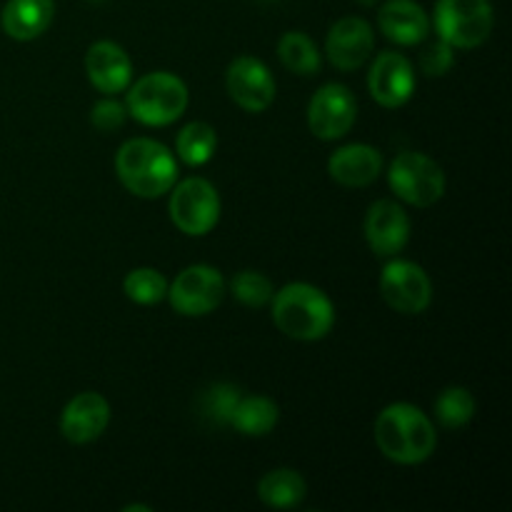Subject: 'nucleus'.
<instances>
[{
  "instance_id": "obj_10",
  "label": "nucleus",
  "mask_w": 512,
  "mask_h": 512,
  "mask_svg": "<svg viewBox=\"0 0 512 512\" xmlns=\"http://www.w3.org/2000/svg\"><path fill=\"white\" fill-rule=\"evenodd\" d=\"M358 103L345 85L328 83L313 95L308 105V125L320 140H338L353 128Z\"/></svg>"
},
{
  "instance_id": "obj_18",
  "label": "nucleus",
  "mask_w": 512,
  "mask_h": 512,
  "mask_svg": "<svg viewBox=\"0 0 512 512\" xmlns=\"http://www.w3.org/2000/svg\"><path fill=\"white\" fill-rule=\"evenodd\" d=\"M385 38L398 45H418L430 35V18L415 0H388L378 13Z\"/></svg>"
},
{
  "instance_id": "obj_3",
  "label": "nucleus",
  "mask_w": 512,
  "mask_h": 512,
  "mask_svg": "<svg viewBox=\"0 0 512 512\" xmlns=\"http://www.w3.org/2000/svg\"><path fill=\"white\" fill-rule=\"evenodd\" d=\"M273 320L288 338L313 343L330 333L335 308L328 295L315 285L290 283L273 293Z\"/></svg>"
},
{
  "instance_id": "obj_19",
  "label": "nucleus",
  "mask_w": 512,
  "mask_h": 512,
  "mask_svg": "<svg viewBox=\"0 0 512 512\" xmlns=\"http://www.w3.org/2000/svg\"><path fill=\"white\" fill-rule=\"evenodd\" d=\"M53 15V0H8L0 13V23L5 35L13 40H35L50 28Z\"/></svg>"
},
{
  "instance_id": "obj_17",
  "label": "nucleus",
  "mask_w": 512,
  "mask_h": 512,
  "mask_svg": "<svg viewBox=\"0 0 512 512\" xmlns=\"http://www.w3.org/2000/svg\"><path fill=\"white\" fill-rule=\"evenodd\" d=\"M328 173L345 188H365L383 173V155L373 145H345L328 160Z\"/></svg>"
},
{
  "instance_id": "obj_16",
  "label": "nucleus",
  "mask_w": 512,
  "mask_h": 512,
  "mask_svg": "<svg viewBox=\"0 0 512 512\" xmlns=\"http://www.w3.org/2000/svg\"><path fill=\"white\" fill-rule=\"evenodd\" d=\"M85 73L100 93L115 95L128 90L130 80H133V63L118 43L100 40V43L90 45L88 55H85Z\"/></svg>"
},
{
  "instance_id": "obj_8",
  "label": "nucleus",
  "mask_w": 512,
  "mask_h": 512,
  "mask_svg": "<svg viewBox=\"0 0 512 512\" xmlns=\"http://www.w3.org/2000/svg\"><path fill=\"white\" fill-rule=\"evenodd\" d=\"M223 295V275L210 265H190L183 273H178V278L168 288L170 303L185 318H200V315L213 313L223 303Z\"/></svg>"
},
{
  "instance_id": "obj_31",
  "label": "nucleus",
  "mask_w": 512,
  "mask_h": 512,
  "mask_svg": "<svg viewBox=\"0 0 512 512\" xmlns=\"http://www.w3.org/2000/svg\"><path fill=\"white\" fill-rule=\"evenodd\" d=\"M358 3L365 5V8H370V5H375V3H378V0H358Z\"/></svg>"
},
{
  "instance_id": "obj_27",
  "label": "nucleus",
  "mask_w": 512,
  "mask_h": 512,
  "mask_svg": "<svg viewBox=\"0 0 512 512\" xmlns=\"http://www.w3.org/2000/svg\"><path fill=\"white\" fill-rule=\"evenodd\" d=\"M273 283L258 270H243L233 278V295L248 308H263L273 300Z\"/></svg>"
},
{
  "instance_id": "obj_22",
  "label": "nucleus",
  "mask_w": 512,
  "mask_h": 512,
  "mask_svg": "<svg viewBox=\"0 0 512 512\" xmlns=\"http://www.w3.org/2000/svg\"><path fill=\"white\" fill-rule=\"evenodd\" d=\"M278 55L288 70L298 75H315L320 70V53L313 40L300 30H290L280 38Z\"/></svg>"
},
{
  "instance_id": "obj_13",
  "label": "nucleus",
  "mask_w": 512,
  "mask_h": 512,
  "mask_svg": "<svg viewBox=\"0 0 512 512\" xmlns=\"http://www.w3.org/2000/svg\"><path fill=\"white\" fill-rule=\"evenodd\" d=\"M365 240L380 258H393L408 245L410 218L393 200H378L365 215Z\"/></svg>"
},
{
  "instance_id": "obj_4",
  "label": "nucleus",
  "mask_w": 512,
  "mask_h": 512,
  "mask_svg": "<svg viewBox=\"0 0 512 512\" xmlns=\"http://www.w3.org/2000/svg\"><path fill=\"white\" fill-rule=\"evenodd\" d=\"M188 108V88L183 80L173 73H150L143 75L125 95V110L138 123L170 125L180 118Z\"/></svg>"
},
{
  "instance_id": "obj_1",
  "label": "nucleus",
  "mask_w": 512,
  "mask_h": 512,
  "mask_svg": "<svg viewBox=\"0 0 512 512\" xmlns=\"http://www.w3.org/2000/svg\"><path fill=\"white\" fill-rule=\"evenodd\" d=\"M375 443L393 463L418 465L435 453L438 435L423 410L408 403H393L375 420Z\"/></svg>"
},
{
  "instance_id": "obj_15",
  "label": "nucleus",
  "mask_w": 512,
  "mask_h": 512,
  "mask_svg": "<svg viewBox=\"0 0 512 512\" xmlns=\"http://www.w3.org/2000/svg\"><path fill=\"white\" fill-rule=\"evenodd\" d=\"M375 45L373 28L363 18H340L325 40L328 60L338 70H358L370 58Z\"/></svg>"
},
{
  "instance_id": "obj_7",
  "label": "nucleus",
  "mask_w": 512,
  "mask_h": 512,
  "mask_svg": "<svg viewBox=\"0 0 512 512\" xmlns=\"http://www.w3.org/2000/svg\"><path fill=\"white\" fill-rule=\"evenodd\" d=\"M170 220L185 235H208L218 225L220 198L205 178H188L170 195Z\"/></svg>"
},
{
  "instance_id": "obj_30",
  "label": "nucleus",
  "mask_w": 512,
  "mask_h": 512,
  "mask_svg": "<svg viewBox=\"0 0 512 512\" xmlns=\"http://www.w3.org/2000/svg\"><path fill=\"white\" fill-rule=\"evenodd\" d=\"M125 512H133V510H143V512H153L148 508V505H128V508H123Z\"/></svg>"
},
{
  "instance_id": "obj_26",
  "label": "nucleus",
  "mask_w": 512,
  "mask_h": 512,
  "mask_svg": "<svg viewBox=\"0 0 512 512\" xmlns=\"http://www.w3.org/2000/svg\"><path fill=\"white\" fill-rule=\"evenodd\" d=\"M240 390L230 383H215L213 388H208L200 398V410L205 413V418L213 420L218 425H230L233 420L235 408L240 403Z\"/></svg>"
},
{
  "instance_id": "obj_32",
  "label": "nucleus",
  "mask_w": 512,
  "mask_h": 512,
  "mask_svg": "<svg viewBox=\"0 0 512 512\" xmlns=\"http://www.w3.org/2000/svg\"><path fill=\"white\" fill-rule=\"evenodd\" d=\"M90 3H103V0H90Z\"/></svg>"
},
{
  "instance_id": "obj_11",
  "label": "nucleus",
  "mask_w": 512,
  "mask_h": 512,
  "mask_svg": "<svg viewBox=\"0 0 512 512\" xmlns=\"http://www.w3.org/2000/svg\"><path fill=\"white\" fill-rule=\"evenodd\" d=\"M225 85H228L230 98L248 113H263L275 98V80L268 65L250 55L230 63Z\"/></svg>"
},
{
  "instance_id": "obj_14",
  "label": "nucleus",
  "mask_w": 512,
  "mask_h": 512,
  "mask_svg": "<svg viewBox=\"0 0 512 512\" xmlns=\"http://www.w3.org/2000/svg\"><path fill=\"white\" fill-rule=\"evenodd\" d=\"M110 423V405L100 393H80L60 415V433L68 443L85 445L98 440Z\"/></svg>"
},
{
  "instance_id": "obj_23",
  "label": "nucleus",
  "mask_w": 512,
  "mask_h": 512,
  "mask_svg": "<svg viewBox=\"0 0 512 512\" xmlns=\"http://www.w3.org/2000/svg\"><path fill=\"white\" fill-rule=\"evenodd\" d=\"M215 145H218V138H215V130L208 123H188L178 133V140H175V150H178L180 160L188 165L208 163L215 153Z\"/></svg>"
},
{
  "instance_id": "obj_5",
  "label": "nucleus",
  "mask_w": 512,
  "mask_h": 512,
  "mask_svg": "<svg viewBox=\"0 0 512 512\" xmlns=\"http://www.w3.org/2000/svg\"><path fill=\"white\" fill-rule=\"evenodd\" d=\"M495 13L490 0H438L435 30L453 48H478L493 33Z\"/></svg>"
},
{
  "instance_id": "obj_20",
  "label": "nucleus",
  "mask_w": 512,
  "mask_h": 512,
  "mask_svg": "<svg viewBox=\"0 0 512 512\" xmlns=\"http://www.w3.org/2000/svg\"><path fill=\"white\" fill-rule=\"evenodd\" d=\"M305 493H308V485H305L303 475L295 473L290 468L273 470V473L265 475L258 485V495L268 508L288 510L298 508L303 503Z\"/></svg>"
},
{
  "instance_id": "obj_29",
  "label": "nucleus",
  "mask_w": 512,
  "mask_h": 512,
  "mask_svg": "<svg viewBox=\"0 0 512 512\" xmlns=\"http://www.w3.org/2000/svg\"><path fill=\"white\" fill-rule=\"evenodd\" d=\"M125 118H128V110H125L123 103H118L113 98L100 100L90 110V120H93V125L100 133H113V130L123 128Z\"/></svg>"
},
{
  "instance_id": "obj_6",
  "label": "nucleus",
  "mask_w": 512,
  "mask_h": 512,
  "mask_svg": "<svg viewBox=\"0 0 512 512\" xmlns=\"http://www.w3.org/2000/svg\"><path fill=\"white\" fill-rule=\"evenodd\" d=\"M388 183L400 200L415 208H428L445 193L443 168L423 153H400L390 165Z\"/></svg>"
},
{
  "instance_id": "obj_25",
  "label": "nucleus",
  "mask_w": 512,
  "mask_h": 512,
  "mask_svg": "<svg viewBox=\"0 0 512 512\" xmlns=\"http://www.w3.org/2000/svg\"><path fill=\"white\" fill-rule=\"evenodd\" d=\"M123 288L125 295H128L133 303L155 305L168 295V280L153 268H138L133 270V273H128Z\"/></svg>"
},
{
  "instance_id": "obj_12",
  "label": "nucleus",
  "mask_w": 512,
  "mask_h": 512,
  "mask_svg": "<svg viewBox=\"0 0 512 512\" xmlns=\"http://www.w3.org/2000/svg\"><path fill=\"white\" fill-rule=\"evenodd\" d=\"M368 90L383 108H400L415 93L413 65L400 53H380L368 73Z\"/></svg>"
},
{
  "instance_id": "obj_24",
  "label": "nucleus",
  "mask_w": 512,
  "mask_h": 512,
  "mask_svg": "<svg viewBox=\"0 0 512 512\" xmlns=\"http://www.w3.org/2000/svg\"><path fill=\"white\" fill-rule=\"evenodd\" d=\"M435 415H438L440 425H445V428H463L473 420L475 398L465 388H445L440 398L435 400Z\"/></svg>"
},
{
  "instance_id": "obj_2",
  "label": "nucleus",
  "mask_w": 512,
  "mask_h": 512,
  "mask_svg": "<svg viewBox=\"0 0 512 512\" xmlns=\"http://www.w3.org/2000/svg\"><path fill=\"white\" fill-rule=\"evenodd\" d=\"M115 170L120 183L138 198H160L178 180V163L170 150L150 138H133L120 145Z\"/></svg>"
},
{
  "instance_id": "obj_9",
  "label": "nucleus",
  "mask_w": 512,
  "mask_h": 512,
  "mask_svg": "<svg viewBox=\"0 0 512 512\" xmlns=\"http://www.w3.org/2000/svg\"><path fill=\"white\" fill-rule=\"evenodd\" d=\"M380 293L385 303L403 315H418L433 300V283L418 263L393 260L380 275Z\"/></svg>"
},
{
  "instance_id": "obj_21",
  "label": "nucleus",
  "mask_w": 512,
  "mask_h": 512,
  "mask_svg": "<svg viewBox=\"0 0 512 512\" xmlns=\"http://www.w3.org/2000/svg\"><path fill=\"white\" fill-rule=\"evenodd\" d=\"M278 423V405L273 403L265 395H248V398H240L238 408H235L233 425L238 433L250 435V438H260V435H268L270 430Z\"/></svg>"
},
{
  "instance_id": "obj_28",
  "label": "nucleus",
  "mask_w": 512,
  "mask_h": 512,
  "mask_svg": "<svg viewBox=\"0 0 512 512\" xmlns=\"http://www.w3.org/2000/svg\"><path fill=\"white\" fill-rule=\"evenodd\" d=\"M455 65V55H453V45L445 43V40H438V43L428 45L420 55V68H423L425 75L430 78H440V75L448 73L450 68Z\"/></svg>"
}]
</instances>
